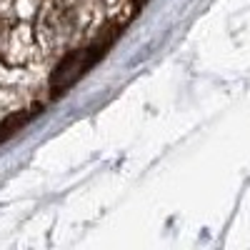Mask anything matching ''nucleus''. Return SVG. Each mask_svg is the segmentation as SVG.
<instances>
[{
  "label": "nucleus",
  "instance_id": "1",
  "mask_svg": "<svg viewBox=\"0 0 250 250\" xmlns=\"http://www.w3.org/2000/svg\"><path fill=\"white\" fill-rule=\"evenodd\" d=\"M115 38H118V28L103 33L93 45L83 48V50H75V53L62 58L58 62V68L53 70V78H50V93H53V98H60L68 88H73L75 83L108 53V48L115 43Z\"/></svg>",
  "mask_w": 250,
  "mask_h": 250
},
{
  "label": "nucleus",
  "instance_id": "2",
  "mask_svg": "<svg viewBox=\"0 0 250 250\" xmlns=\"http://www.w3.org/2000/svg\"><path fill=\"white\" fill-rule=\"evenodd\" d=\"M33 115L30 113H15V115H10V118H5L3 123H0V143H5V140H10L23 125L30 120Z\"/></svg>",
  "mask_w": 250,
  "mask_h": 250
},
{
  "label": "nucleus",
  "instance_id": "3",
  "mask_svg": "<svg viewBox=\"0 0 250 250\" xmlns=\"http://www.w3.org/2000/svg\"><path fill=\"white\" fill-rule=\"evenodd\" d=\"M145 3H148V0H135V8H143Z\"/></svg>",
  "mask_w": 250,
  "mask_h": 250
}]
</instances>
